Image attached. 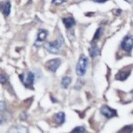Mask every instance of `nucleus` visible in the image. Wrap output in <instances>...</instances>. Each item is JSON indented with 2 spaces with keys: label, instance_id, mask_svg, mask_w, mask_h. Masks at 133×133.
Masks as SVG:
<instances>
[{
  "label": "nucleus",
  "instance_id": "obj_18",
  "mask_svg": "<svg viewBox=\"0 0 133 133\" xmlns=\"http://www.w3.org/2000/svg\"><path fill=\"white\" fill-rule=\"evenodd\" d=\"M7 79L8 77L5 74H4V73L3 74H0V83H5L7 81Z\"/></svg>",
  "mask_w": 133,
  "mask_h": 133
},
{
  "label": "nucleus",
  "instance_id": "obj_21",
  "mask_svg": "<svg viewBox=\"0 0 133 133\" xmlns=\"http://www.w3.org/2000/svg\"><path fill=\"white\" fill-rule=\"evenodd\" d=\"M92 1L96 2V3H105V2L108 1V0H92Z\"/></svg>",
  "mask_w": 133,
  "mask_h": 133
},
{
  "label": "nucleus",
  "instance_id": "obj_9",
  "mask_svg": "<svg viewBox=\"0 0 133 133\" xmlns=\"http://www.w3.org/2000/svg\"><path fill=\"white\" fill-rule=\"evenodd\" d=\"M0 10L3 12L4 15L5 17H7L10 14V11H11V4L9 1L5 2V3H1L0 2Z\"/></svg>",
  "mask_w": 133,
  "mask_h": 133
},
{
  "label": "nucleus",
  "instance_id": "obj_24",
  "mask_svg": "<svg viewBox=\"0 0 133 133\" xmlns=\"http://www.w3.org/2000/svg\"><path fill=\"white\" fill-rule=\"evenodd\" d=\"M131 95L133 96V90H132V91H131Z\"/></svg>",
  "mask_w": 133,
  "mask_h": 133
},
{
  "label": "nucleus",
  "instance_id": "obj_3",
  "mask_svg": "<svg viewBox=\"0 0 133 133\" xmlns=\"http://www.w3.org/2000/svg\"><path fill=\"white\" fill-rule=\"evenodd\" d=\"M63 44V40L61 39H58L55 40L53 42H50L45 45V49L49 52L53 53V54H56V53H59L61 48Z\"/></svg>",
  "mask_w": 133,
  "mask_h": 133
},
{
  "label": "nucleus",
  "instance_id": "obj_16",
  "mask_svg": "<svg viewBox=\"0 0 133 133\" xmlns=\"http://www.w3.org/2000/svg\"><path fill=\"white\" fill-rule=\"evenodd\" d=\"M102 34H103V29H102V28L98 29L97 31H96V33H95V35H94V36H93V39H92V41H93V42L98 41V40L100 38V36H102Z\"/></svg>",
  "mask_w": 133,
  "mask_h": 133
},
{
  "label": "nucleus",
  "instance_id": "obj_10",
  "mask_svg": "<svg viewBox=\"0 0 133 133\" xmlns=\"http://www.w3.org/2000/svg\"><path fill=\"white\" fill-rule=\"evenodd\" d=\"M62 21H63L64 25H65L66 29H71L76 24V21H75V19L72 16L64 17V18H62Z\"/></svg>",
  "mask_w": 133,
  "mask_h": 133
},
{
  "label": "nucleus",
  "instance_id": "obj_15",
  "mask_svg": "<svg viewBox=\"0 0 133 133\" xmlns=\"http://www.w3.org/2000/svg\"><path fill=\"white\" fill-rule=\"evenodd\" d=\"M132 131H133V125H127V126H124L123 129H121L117 133H132Z\"/></svg>",
  "mask_w": 133,
  "mask_h": 133
},
{
  "label": "nucleus",
  "instance_id": "obj_17",
  "mask_svg": "<svg viewBox=\"0 0 133 133\" xmlns=\"http://www.w3.org/2000/svg\"><path fill=\"white\" fill-rule=\"evenodd\" d=\"M70 133H85V129L80 126V127H76L72 130V132Z\"/></svg>",
  "mask_w": 133,
  "mask_h": 133
},
{
  "label": "nucleus",
  "instance_id": "obj_2",
  "mask_svg": "<svg viewBox=\"0 0 133 133\" xmlns=\"http://www.w3.org/2000/svg\"><path fill=\"white\" fill-rule=\"evenodd\" d=\"M20 79L26 88H28V89H33L35 76H34V74L32 72H27V73L21 74Z\"/></svg>",
  "mask_w": 133,
  "mask_h": 133
},
{
  "label": "nucleus",
  "instance_id": "obj_6",
  "mask_svg": "<svg viewBox=\"0 0 133 133\" xmlns=\"http://www.w3.org/2000/svg\"><path fill=\"white\" fill-rule=\"evenodd\" d=\"M100 113L107 118H113V117L117 116L116 110L109 108L108 106H103L102 108H100Z\"/></svg>",
  "mask_w": 133,
  "mask_h": 133
},
{
  "label": "nucleus",
  "instance_id": "obj_1",
  "mask_svg": "<svg viewBox=\"0 0 133 133\" xmlns=\"http://www.w3.org/2000/svg\"><path fill=\"white\" fill-rule=\"evenodd\" d=\"M87 66H88V58L85 55L82 54L80 56L78 59V62L76 64V71L77 76H83L85 75L87 70Z\"/></svg>",
  "mask_w": 133,
  "mask_h": 133
},
{
  "label": "nucleus",
  "instance_id": "obj_5",
  "mask_svg": "<svg viewBox=\"0 0 133 133\" xmlns=\"http://www.w3.org/2000/svg\"><path fill=\"white\" fill-rule=\"evenodd\" d=\"M131 69H132V66H125L123 68L122 70H120L119 72L116 74L115 76V79L118 81H124L128 78L129 76H130V72H131Z\"/></svg>",
  "mask_w": 133,
  "mask_h": 133
},
{
  "label": "nucleus",
  "instance_id": "obj_11",
  "mask_svg": "<svg viewBox=\"0 0 133 133\" xmlns=\"http://www.w3.org/2000/svg\"><path fill=\"white\" fill-rule=\"evenodd\" d=\"M90 55L92 58H95L99 55V49L97 46V44H92L91 48H90Z\"/></svg>",
  "mask_w": 133,
  "mask_h": 133
},
{
  "label": "nucleus",
  "instance_id": "obj_13",
  "mask_svg": "<svg viewBox=\"0 0 133 133\" xmlns=\"http://www.w3.org/2000/svg\"><path fill=\"white\" fill-rule=\"evenodd\" d=\"M55 120H56V123L58 124H62L65 122V114L64 113H58L57 115H55Z\"/></svg>",
  "mask_w": 133,
  "mask_h": 133
},
{
  "label": "nucleus",
  "instance_id": "obj_8",
  "mask_svg": "<svg viewBox=\"0 0 133 133\" xmlns=\"http://www.w3.org/2000/svg\"><path fill=\"white\" fill-rule=\"evenodd\" d=\"M47 35H48L47 30H45V29H40L37 33V38H36V42L35 43V44H42L46 39Z\"/></svg>",
  "mask_w": 133,
  "mask_h": 133
},
{
  "label": "nucleus",
  "instance_id": "obj_22",
  "mask_svg": "<svg viewBox=\"0 0 133 133\" xmlns=\"http://www.w3.org/2000/svg\"><path fill=\"white\" fill-rule=\"evenodd\" d=\"M2 122H3V116H2V115H0V124L2 123Z\"/></svg>",
  "mask_w": 133,
  "mask_h": 133
},
{
  "label": "nucleus",
  "instance_id": "obj_23",
  "mask_svg": "<svg viewBox=\"0 0 133 133\" xmlns=\"http://www.w3.org/2000/svg\"><path fill=\"white\" fill-rule=\"evenodd\" d=\"M124 1H126V2H128V3H131V2H132V0H124Z\"/></svg>",
  "mask_w": 133,
  "mask_h": 133
},
{
  "label": "nucleus",
  "instance_id": "obj_4",
  "mask_svg": "<svg viewBox=\"0 0 133 133\" xmlns=\"http://www.w3.org/2000/svg\"><path fill=\"white\" fill-rule=\"evenodd\" d=\"M121 47L126 52H130L133 48V36H126L121 43Z\"/></svg>",
  "mask_w": 133,
  "mask_h": 133
},
{
  "label": "nucleus",
  "instance_id": "obj_7",
  "mask_svg": "<svg viewBox=\"0 0 133 133\" xmlns=\"http://www.w3.org/2000/svg\"><path fill=\"white\" fill-rule=\"evenodd\" d=\"M61 59H52L46 63V68H47V69L50 70L51 72L55 73L56 70L59 68V66H61Z\"/></svg>",
  "mask_w": 133,
  "mask_h": 133
},
{
  "label": "nucleus",
  "instance_id": "obj_12",
  "mask_svg": "<svg viewBox=\"0 0 133 133\" xmlns=\"http://www.w3.org/2000/svg\"><path fill=\"white\" fill-rule=\"evenodd\" d=\"M9 133H28V129L22 126H16L11 129Z\"/></svg>",
  "mask_w": 133,
  "mask_h": 133
},
{
  "label": "nucleus",
  "instance_id": "obj_20",
  "mask_svg": "<svg viewBox=\"0 0 133 133\" xmlns=\"http://www.w3.org/2000/svg\"><path fill=\"white\" fill-rule=\"evenodd\" d=\"M5 108V105L4 102H0V110H4Z\"/></svg>",
  "mask_w": 133,
  "mask_h": 133
},
{
  "label": "nucleus",
  "instance_id": "obj_19",
  "mask_svg": "<svg viewBox=\"0 0 133 133\" xmlns=\"http://www.w3.org/2000/svg\"><path fill=\"white\" fill-rule=\"evenodd\" d=\"M66 1V0H52V4H54V5H61V4L64 3Z\"/></svg>",
  "mask_w": 133,
  "mask_h": 133
},
{
  "label": "nucleus",
  "instance_id": "obj_14",
  "mask_svg": "<svg viewBox=\"0 0 133 133\" xmlns=\"http://www.w3.org/2000/svg\"><path fill=\"white\" fill-rule=\"evenodd\" d=\"M71 78H70L69 76H65L62 78V81H61V85L62 87L64 88V89H66L68 86H69V84L71 83Z\"/></svg>",
  "mask_w": 133,
  "mask_h": 133
}]
</instances>
